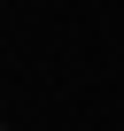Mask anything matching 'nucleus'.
<instances>
[{
	"mask_svg": "<svg viewBox=\"0 0 124 131\" xmlns=\"http://www.w3.org/2000/svg\"><path fill=\"white\" fill-rule=\"evenodd\" d=\"M0 131H8V116H0Z\"/></svg>",
	"mask_w": 124,
	"mask_h": 131,
	"instance_id": "f257e3e1",
	"label": "nucleus"
}]
</instances>
